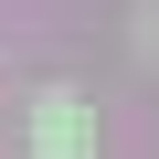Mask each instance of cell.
<instances>
[{"instance_id":"obj_1","label":"cell","mask_w":159,"mask_h":159,"mask_svg":"<svg viewBox=\"0 0 159 159\" xmlns=\"http://www.w3.org/2000/svg\"><path fill=\"white\" fill-rule=\"evenodd\" d=\"M32 159H96V106L74 96V85H43V106H32Z\"/></svg>"}]
</instances>
